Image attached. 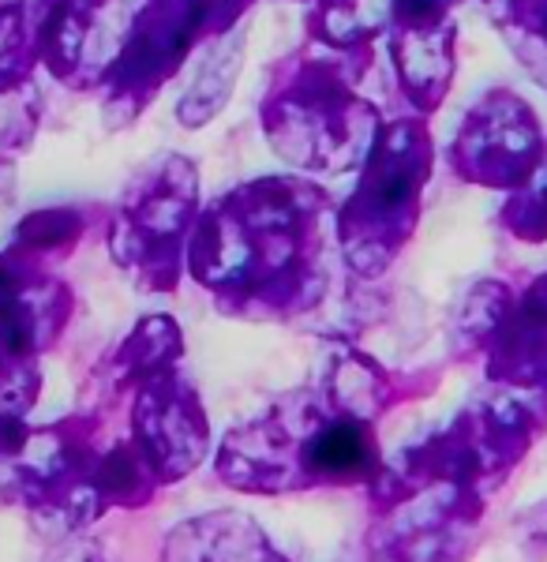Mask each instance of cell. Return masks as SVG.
Returning <instances> with one entry per match:
<instances>
[{
  "label": "cell",
  "mask_w": 547,
  "mask_h": 562,
  "mask_svg": "<svg viewBox=\"0 0 547 562\" xmlns=\"http://www.w3.org/2000/svg\"><path fill=\"white\" fill-rule=\"evenodd\" d=\"M334 217L312 180H248L199 211L185 270L233 319L289 323L326 296Z\"/></svg>",
  "instance_id": "1"
},
{
  "label": "cell",
  "mask_w": 547,
  "mask_h": 562,
  "mask_svg": "<svg viewBox=\"0 0 547 562\" xmlns=\"http://www.w3.org/2000/svg\"><path fill=\"white\" fill-rule=\"evenodd\" d=\"M68 281L8 248L0 256V368H34L71 319Z\"/></svg>",
  "instance_id": "10"
},
{
  "label": "cell",
  "mask_w": 547,
  "mask_h": 562,
  "mask_svg": "<svg viewBox=\"0 0 547 562\" xmlns=\"http://www.w3.org/2000/svg\"><path fill=\"white\" fill-rule=\"evenodd\" d=\"M180 360H185V334H180L177 319L147 315V319L135 323V330L109 357L105 375L116 394H135V390L154 383L158 375L177 371Z\"/></svg>",
  "instance_id": "16"
},
{
  "label": "cell",
  "mask_w": 547,
  "mask_h": 562,
  "mask_svg": "<svg viewBox=\"0 0 547 562\" xmlns=\"http://www.w3.org/2000/svg\"><path fill=\"white\" fill-rule=\"evenodd\" d=\"M544 150V128L536 109L517 90L491 87L465 109L450 139V173L469 188L514 192L533 173Z\"/></svg>",
  "instance_id": "8"
},
{
  "label": "cell",
  "mask_w": 547,
  "mask_h": 562,
  "mask_svg": "<svg viewBox=\"0 0 547 562\" xmlns=\"http://www.w3.org/2000/svg\"><path fill=\"white\" fill-rule=\"evenodd\" d=\"M491 386L547 397V274L510 301L480 346Z\"/></svg>",
  "instance_id": "11"
},
{
  "label": "cell",
  "mask_w": 547,
  "mask_h": 562,
  "mask_svg": "<svg viewBox=\"0 0 547 562\" xmlns=\"http://www.w3.org/2000/svg\"><path fill=\"white\" fill-rule=\"evenodd\" d=\"M90 229V214L83 206H45L26 214L12 233V251L49 267L53 259H68Z\"/></svg>",
  "instance_id": "19"
},
{
  "label": "cell",
  "mask_w": 547,
  "mask_h": 562,
  "mask_svg": "<svg viewBox=\"0 0 547 562\" xmlns=\"http://www.w3.org/2000/svg\"><path fill=\"white\" fill-rule=\"evenodd\" d=\"M499 225H503L517 244L547 240V139H544V150H540V158H536L533 173L506 195L503 211H499Z\"/></svg>",
  "instance_id": "20"
},
{
  "label": "cell",
  "mask_w": 547,
  "mask_h": 562,
  "mask_svg": "<svg viewBox=\"0 0 547 562\" xmlns=\"http://www.w3.org/2000/svg\"><path fill=\"white\" fill-rule=\"evenodd\" d=\"M166 562H289L248 514H199L169 532Z\"/></svg>",
  "instance_id": "14"
},
{
  "label": "cell",
  "mask_w": 547,
  "mask_h": 562,
  "mask_svg": "<svg viewBox=\"0 0 547 562\" xmlns=\"http://www.w3.org/2000/svg\"><path fill=\"white\" fill-rule=\"evenodd\" d=\"M127 439L161 487L196 473L211 458V424L185 371H169L132 394Z\"/></svg>",
  "instance_id": "9"
},
{
  "label": "cell",
  "mask_w": 547,
  "mask_h": 562,
  "mask_svg": "<svg viewBox=\"0 0 547 562\" xmlns=\"http://www.w3.org/2000/svg\"><path fill=\"white\" fill-rule=\"evenodd\" d=\"M484 12L525 76L547 90V0H484Z\"/></svg>",
  "instance_id": "18"
},
{
  "label": "cell",
  "mask_w": 547,
  "mask_h": 562,
  "mask_svg": "<svg viewBox=\"0 0 547 562\" xmlns=\"http://www.w3.org/2000/svg\"><path fill=\"white\" fill-rule=\"evenodd\" d=\"M255 0H139L116 53L94 76L109 128L135 124L154 98L185 71L199 45L236 31Z\"/></svg>",
  "instance_id": "6"
},
{
  "label": "cell",
  "mask_w": 547,
  "mask_h": 562,
  "mask_svg": "<svg viewBox=\"0 0 547 562\" xmlns=\"http://www.w3.org/2000/svg\"><path fill=\"white\" fill-rule=\"evenodd\" d=\"M360 60L297 49L274 65L259 124L270 150L304 173L337 177L360 169L382 128V113L360 94Z\"/></svg>",
  "instance_id": "4"
},
{
  "label": "cell",
  "mask_w": 547,
  "mask_h": 562,
  "mask_svg": "<svg viewBox=\"0 0 547 562\" xmlns=\"http://www.w3.org/2000/svg\"><path fill=\"white\" fill-rule=\"evenodd\" d=\"M23 4H31V0H0V8H23Z\"/></svg>",
  "instance_id": "24"
},
{
  "label": "cell",
  "mask_w": 547,
  "mask_h": 562,
  "mask_svg": "<svg viewBox=\"0 0 547 562\" xmlns=\"http://www.w3.org/2000/svg\"><path fill=\"white\" fill-rule=\"evenodd\" d=\"M390 71L409 116L427 121L439 113L454 79H458V23L427 20V23H394L387 34Z\"/></svg>",
  "instance_id": "12"
},
{
  "label": "cell",
  "mask_w": 547,
  "mask_h": 562,
  "mask_svg": "<svg viewBox=\"0 0 547 562\" xmlns=\"http://www.w3.org/2000/svg\"><path fill=\"white\" fill-rule=\"evenodd\" d=\"M398 23V0H315L308 4L304 31L319 49L368 65L371 42L387 38Z\"/></svg>",
  "instance_id": "15"
},
{
  "label": "cell",
  "mask_w": 547,
  "mask_h": 562,
  "mask_svg": "<svg viewBox=\"0 0 547 562\" xmlns=\"http://www.w3.org/2000/svg\"><path fill=\"white\" fill-rule=\"evenodd\" d=\"M68 562H94V555H71Z\"/></svg>",
  "instance_id": "25"
},
{
  "label": "cell",
  "mask_w": 547,
  "mask_h": 562,
  "mask_svg": "<svg viewBox=\"0 0 547 562\" xmlns=\"http://www.w3.org/2000/svg\"><path fill=\"white\" fill-rule=\"evenodd\" d=\"M435 169V143L421 116L382 121L360 166L357 188L334 217L337 251L357 278H382L409 248L424 214V188Z\"/></svg>",
  "instance_id": "5"
},
{
  "label": "cell",
  "mask_w": 547,
  "mask_h": 562,
  "mask_svg": "<svg viewBox=\"0 0 547 562\" xmlns=\"http://www.w3.org/2000/svg\"><path fill=\"white\" fill-rule=\"evenodd\" d=\"M465 0H398V23H427L450 20V12Z\"/></svg>",
  "instance_id": "22"
},
{
  "label": "cell",
  "mask_w": 547,
  "mask_h": 562,
  "mask_svg": "<svg viewBox=\"0 0 547 562\" xmlns=\"http://www.w3.org/2000/svg\"><path fill=\"white\" fill-rule=\"evenodd\" d=\"M12 498L64 529H87L105 510H139L161 484L127 439H105L102 416H68L31 431L12 458Z\"/></svg>",
  "instance_id": "3"
},
{
  "label": "cell",
  "mask_w": 547,
  "mask_h": 562,
  "mask_svg": "<svg viewBox=\"0 0 547 562\" xmlns=\"http://www.w3.org/2000/svg\"><path fill=\"white\" fill-rule=\"evenodd\" d=\"M244 49H248V42H244L241 26L230 34H222L217 42H211V53H206L203 68L191 76L188 90L177 102V121L185 124V128L199 132L222 113L225 102L233 98L236 76H241Z\"/></svg>",
  "instance_id": "17"
},
{
  "label": "cell",
  "mask_w": 547,
  "mask_h": 562,
  "mask_svg": "<svg viewBox=\"0 0 547 562\" xmlns=\"http://www.w3.org/2000/svg\"><path fill=\"white\" fill-rule=\"evenodd\" d=\"M394 402V379L342 341L312 383L225 435L214 454L217 480L248 495L368 487L387 465L376 424Z\"/></svg>",
  "instance_id": "2"
},
{
  "label": "cell",
  "mask_w": 547,
  "mask_h": 562,
  "mask_svg": "<svg viewBox=\"0 0 547 562\" xmlns=\"http://www.w3.org/2000/svg\"><path fill=\"white\" fill-rule=\"evenodd\" d=\"M300 4H315V0H300Z\"/></svg>",
  "instance_id": "26"
},
{
  "label": "cell",
  "mask_w": 547,
  "mask_h": 562,
  "mask_svg": "<svg viewBox=\"0 0 547 562\" xmlns=\"http://www.w3.org/2000/svg\"><path fill=\"white\" fill-rule=\"evenodd\" d=\"M105 0H31L26 23L38 49V68L68 87L87 90V53Z\"/></svg>",
  "instance_id": "13"
},
{
  "label": "cell",
  "mask_w": 547,
  "mask_h": 562,
  "mask_svg": "<svg viewBox=\"0 0 547 562\" xmlns=\"http://www.w3.org/2000/svg\"><path fill=\"white\" fill-rule=\"evenodd\" d=\"M31 428L20 420V416H0V461H12L23 450Z\"/></svg>",
  "instance_id": "23"
},
{
  "label": "cell",
  "mask_w": 547,
  "mask_h": 562,
  "mask_svg": "<svg viewBox=\"0 0 547 562\" xmlns=\"http://www.w3.org/2000/svg\"><path fill=\"white\" fill-rule=\"evenodd\" d=\"M38 71V49L23 8H0V98L26 94Z\"/></svg>",
  "instance_id": "21"
},
{
  "label": "cell",
  "mask_w": 547,
  "mask_h": 562,
  "mask_svg": "<svg viewBox=\"0 0 547 562\" xmlns=\"http://www.w3.org/2000/svg\"><path fill=\"white\" fill-rule=\"evenodd\" d=\"M196 222L199 169L185 154H161L127 180L109 211V256L143 293H177Z\"/></svg>",
  "instance_id": "7"
}]
</instances>
